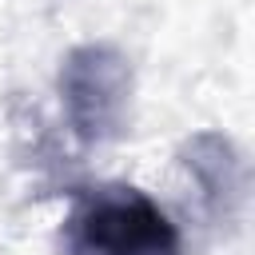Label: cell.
Wrapping results in <instances>:
<instances>
[{"mask_svg":"<svg viewBox=\"0 0 255 255\" xmlns=\"http://www.w3.org/2000/svg\"><path fill=\"white\" fill-rule=\"evenodd\" d=\"M183 163L195 175L211 215H227L231 203H239V195H243V167H239V155H235L227 135H219V131L191 135L187 147H183Z\"/></svg>","mask_w":255,"mask_h":255,"instance_id":"cell-3","label":"cell"},{"mask_svg":"<svg viewBox=\"0 0 255 255\" xmlns=\"http://www.w3.org/2000/svg\"><path fill=\"white\" fill-rule=\"evenodd\" d=\"M60 100L80 143H108L131 112V64L116 44H80L60 64Z\"/></svg>","mask_w":255,"mask_h":255,"instance_id":"cell-2","label":"cell"},{"mask_svg":"<svg viewBox=\"0 0 255 255\" xmlns=\"http://www.w3.org/2000/svg\"><path fill=\"white\" fill-rule=\"evenodd\" d=\"M68 255H179L171 215L128 183L80 191L64 223Z\"/></svg>","mask_w":255,"mask_h":255,"instance_id":"cell-1","label":"cell"}]
</instances>
